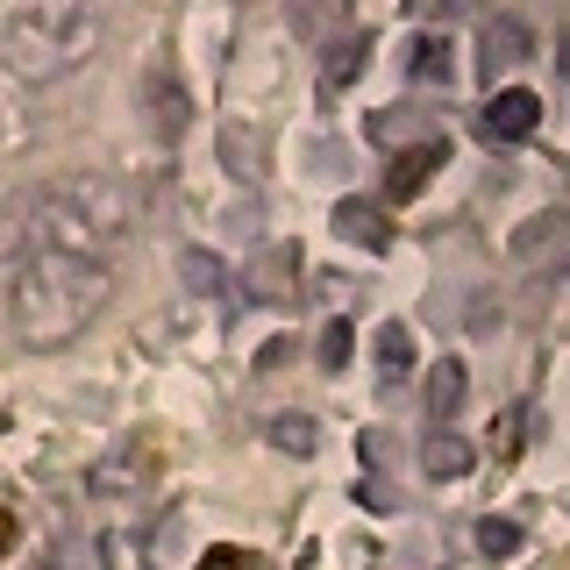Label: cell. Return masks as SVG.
<instances>
[{"label": "cell", "instance_id": "16", "mask_svg": "<svg viewBox=\"0 0 570 570\" xmlns=\"http://www.w3.org/2000/svg\"><path fill=\"white\" fill-rule=\"evenodd\" d=\"M521 435H528V414H507V421H499V450H521Z\"/></svg>", "mask_w": 570, "mask_h": 570}, {"label": "cell", "instance_id": "4", "mask_svg": "<svg viewBox=\"0 0 570 570\" xmlns=\"http://www.w3.org/2000/svg\"><path fill=\"white\" fill-rule=\"evenodd\" d=\"M528 50H534V29L513 22V14H492V22H485V43H478V65H485V79H499V71L521 65Z\"/></svg>", "mask_w": 570, "mask_h": 570}, {"label": "cell", "instance_id": "10", "mask_svg": "<svg viewBox=\"0 0 570 570\" xmlns=\"http://www.w3.org/2000/svg\"><path fill=\"white\" fill-rule=\"evenodd\" d=\"M463 463H471V450H463L456 435H442V428H435V435H428V478H456Z\"/></svg>", "mask_w": 570, "mask_h": 570}, {"label": "cell", "instance_id": "9", "mask_svg": "<svg viewBox=\"0 0 570 570\" xmlns=\"http://www.w3.org/2000/svg\"><path fill=\"white\" fill-rule=\"evenodd\" d=\"M364 50H371V36H350V43L328 58V71H321V79H328V94H343V86L356 79V71H364Z\"/></svg>", "mask_w": 570, "mask_h": 570}, {"label": "cell", "instance_id": "3", "mask_svg": "<svg viewBox=\"0 0 570 570\" xmlns=\"http://www.w3.org/2000/svg\"><path fill=\"white\" fill-rule=\"evenodd\" d=\"M478 129H485L492 142H528L534 129H542V100H534L528 86H499V94L485 100V115H478Z\"/></svg>", "mask_w": 570, "mask_h": 570}, {"label": "cell", "instance_id": "2", "mask_svg": "<svg viewBox=\"0 0 570 570\" xmlns=\"http://www.w3.org/2000/svg\"><path fill=\"white\" fill-rule=\"evenodd\" d=\"M100 299V272L94 264H71V257H36L29 278L14 285V321L36 335H65L71 321Z\"/></svg>", "mask_w": 570, "mask_h": 570}, {"label": "cell", "instance_id": "17", "mask_svg": "<svg viewBox=\"0 0 570 570\" xmlns=\"http://www.w3.org/2000/svg\"><path fill=\"white\" fill-rule=\"evenodd\" d=\"M0 549H14V513H0Z\"/></svg>", "mask_w": 570, "mask_h": 570}, {"label": "cell", "instance_id": "5", "mask_svg": "<svg viewBox=\"0 0 570 570\" xmlns=\"http://www.w3.org/2000/svg\"><path fill=\"white\" fill-rule=\"evenodd\" d=\"M442 157H450L442 142H414V150H400V157H392V171H385V193H392V200H414V193H428V178L442 171Z\"/></svg>", "mask_w": 570, "mask_h": 570}, {"label": "cell", "instance_id": "8", "mask_svg": "<svg viewBox=\"0 0 570 570\" xmlns=\"http://www.w3.org/2000/svg\"><path fill=\"white\" fill-rule=\"evenodd\" d=\"M463 400V364H456V356H442V364L435 371H428V414H450V406Z\"/></svg>", "mask_w": 570, "mask_h": 570}, {"label": "cell", "instance_id": "1", "mask_svg": "<svg viewBox=\"0 0 570 570\" xmlns=\"http://www.w3.org/2000/svg\"><path fill=\"white\" fill-rule=\"evenodd\" d=\"M100 14L94 0H22L0 29V58H8L22 79H50V71H71L94 50Z\"/></svg>", "mask_w": 570, "mask_h": 570}, {"label": "cell", "instance_id": "12", "mask_svg": "<svg viewBox=\"0 0 570 570\" xmlns=\"http://www.w3.org/2000/svg\"><path fill=\"white\" fill-rule=\"evenodd\" d=\"M379 364L385 371H406V364H414V328H400V321H392V328L379 335Z\"/></svg>", "mask_w": 570, "mask_h": 570}, {"label": "cell", "instance_id": "14", "mask_svg": "<svg viewBox=\"0 0 570 570\" xmlns=\"http://www.w3.org/2000/svg\"><path fill=\"white\" fill-rule=\"evenodd\" d=\"M200 570H272L264 557H249V549H207Z\"/></svg>", "mask_w": 570, "mask_h": 570}, {"label": "cell", "instance_id": "6", "mask_svg": "<svg viewBox=\"0 0 570 570\" xmlns=\"http://www.w3.org/2000/svg\"><path fill=\"white\" fill-rule=\"evenodd\" d=\"M335 228H343L356 249H392V214L379 200H343L335 207Z\"/></svg>", "mask_w": 570, "mask_h": 570}, {"label": "cell", "instance_id": "13", "mask_svg": "<svg viewBox=\"0 0 570 570\" xmlns=\"http://www.w3.org/2000/svg\"><path fill=\"white\" fill-rule=\"evenodd\" d=\"M350 343H356V335H350V321H328V328H321V364H328V371H343V364H350Z\"/></svg>", "mask_w": 570, "mask_h": 570}, {"label": "cell", "instance_id": "11", "mask_svg": "<svg viewBox=\"0 0 570 570\" xmlns=\"http://www.w3.org/2000/svg\"><path fill=\"white\" fill-rule=\"evenodd\" d=\"M293 272H299V249H293V243L264 249V264H257V278H264V285H257V293H285L278 278H293Z\"/></svg>", "mask_w": 570, "mask_h": 570}, {"label": "cell", "instance_id": "7", "mask_svg": "<svg viewBox=\"0 0 570 570\" xmlns=\"http://www.w3.org/2000/svg\"><path fill=\"white\" fill-rule=\"evenodd\" d=\"M406 71H414L421 86H456V50L442 43V36H414V43H406Z\"/></svg>", "mask_w": 570, "mask_h": 570}, {"label": "cell", "instance_id": "15", "mask_svg": "<svg viewBox=\"0 0 570 570\" xmlns=\"http://www.w3.org/2000/svg\"><path fill=\"white\" fill-rule=\"evenodd\" d=\"M478 542H485V549H492V557H507V549H513V542H521V534H513L507 521H485V528H478Z\"/></svg>", "mask_w": 570, "mask_h": 570}, {"label": "cell", "instance_id": "18", "mask_svg": "<svg viewBox=\"0 0 570 570\" xmlns=\"http://www.w3.org/2000/svg\"><path fill=\"white\" fill-rule=\"evenodd\" d=\"M421 8H428V14H442V8H456V0H421Z\"/></svg>", "mask_w": 570, "mask_h": 570}]
</instances>
